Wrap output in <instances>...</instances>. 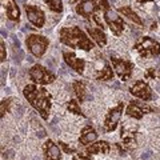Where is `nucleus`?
I'll return each mask as SVG.
<instances>
[{
	"label": "nucleus",
	"mask_w": 160,
	"mask_h": 160,
	"mask_svg": "<svg viewBox=\"0 0 160 160\" xmlns=\"http://www.w3.org/2000/svg\"><path fill=\"white\" fill-rule=\"evenodd\" d=\"M118 12L119 13H122L123 16H127L131 22H133V23H136V24H139V26H142L143 24V22H142V19H140L139 16H138V13L133 11V9L129 7V6H123V7H119L118 8Z\"/></svg>",
	"instance_id": "19"
},
{
	"label": "nucleus",
	"mask_w": 160,
	"mask_h": 160,
	"mask_svg": "<svg viewBox=\"0 0 160 160\" xmlns=\"http://www.w3.org/2000/svg\"><path fill=\"white\" fill-rule=\"evenodd\" d=\"M63 58L72 69H75L78 73H83L84 72V67H86V62L83 59H79L73 52H63Z\"/></svg>",
	"instance_id": "13"
},
{
	"label": "nucleus",
	"mask_w": 160,
	"mask_h": 160,
	"mask_svg": "<svg viewBox=\"0 0 160 160\" xmlns=\"http://www.w3.org/2000/svg\"><path fill=\"white\" fill-rule=\"evenodd\" d=\"M123 109H124V103H119L116 107H113L108 111L106 120H104V129H106V132H112L118 127V123L123 115Z\"/></svg>",
	"instance_id": "8"
},
{
	"label": "nucleus",
	"mask_w": 160,
	"mask_h": 160,
	"mask_svg": "<svg viewBox=\"0 0 160 160\" xmlns=\"http://www.w3.org/2000/svg\"><path fill=\"white\" fill-rule=\"evenodd\" d=\"M98 139V132L91 127V126H86L82 129V133H80L79 138V143L82 146H87V144L93 143L95 140Z\"/></svg>",
	"instance_id": "16"
},
{
	"label": "nucleus",
	"mask_w": 160,
	"mask_h": 160,
	"mask_svg": "<svg viewBox=\"0 0 160 160\" xmlns=\"http://www.w3.org/2000/svg\"><path fill=\"white\" fill-rule=\"evenodd\" d=\"M129 92H131L133 96L144 100V102H149V100H152V98H153L151 87H149L146 82H143V80H138V82L129 88Z\"/></svg>",
	"instance_id": "9"
},
{
	"label": "nucleus",
	"mask_w": 160,
	"mask_h": 160,
	"mask_svg": "<svg viewBox=\"0 0 160 160\" xmlns=\"http://www.w3.org/2000/svg\"><path fill=\"white\" fill-rule=\"evenodd\" d=\"M73 91L76 98L80 100V102H84L87 98V87H86V83L82 82V80H76L73 83Z\"/></svg>",
	"instance_id": "20"
},
{
	"label": "nucleus",
	"mask_w": 160,
	"mask_h": 160,
	"mask_svg": "<svg viewBox=\"0 0 160 160\" xmlns=\"http://www.w3.org/2000/svg\"><path fill=\"white\" fill-rule=\"evenodd\" d=\"M113 79V72H112V68L109 64H106L104 68L102 69V72H100L98 76H96V80H100V82H106V80H112Z\"/></svg>",
	"instance_id": "21"
},
{
	"label": "nucleus",
	"mask_w": 160,
	"mask_h": 160,
	"mask_svg": "<svg viewBox=\"0 0 160 160\" xmlns=\"http://www.w3.org/2000/svg\"><path fill=\"white\" fill-rule=\"evenodd\" d=\"M111 62L115 72L118 73V76L123 80V82H127V80L131 79L132 76V71H133V63L128 62V60H123L119 58L111 56Z\"/></svg>",
	"instance_id": "6"
},
{
	"label": "nucleus",
	"mask_w": 160,
	"mask_h": 160,
	"mask_svg": "<svg viewBox=\"0 0 160 160\" xmlns=\"http://www.w3.org/2000/svg\"><path fill=\"white\" fill-rule=\"evenodd\" d=\"M23 93L28 103L36 109L44 120L48 119L49 109L52 106V98L46 88L39 87L36 84H28L24 87Z\"/></svg>",
	"instance_id": "1"
},
{
	"label": "nucleus",
	"mask_w": 160,
	"mask_h": 160,
	"mask_svg": "<svg viewBox=\"0 0 160 160\" xmlns=\"http://www.w3.org/2000/svg\"><path fill=\"white\" fill-rule=\"evenodd\" d=\"M3 7L6 8L7 16L12 22H19L20 19V11L15 0H3Z\"/></svg>",
	"instance_id": "15"
},
{
	"label": "nucleus",
	"mask_w": 160,
	"mask_h": 160,
	"mask_svg": "<svg viewBox=\"0 0 160 160\" xmlns=\"http://www.w3.org/2000/svg\"><path fill=\"white\" fill-rule=\"evenodd\" d=\"M43 151H44L46 160H60V158H62V152H60L59 147L52 140H47V142L44 143Z\"/></svg>",
	"instance_id": "14"
},
{
	"label": "nucleus",
	"mask_w": 160,
	"mask_h": 160,
	"mask_svg": "<svg viewBox=\"0 0 160 160\" xmlns=\"http://www.w3.org/2000/svg\"><path fill=\"white\" fill-rule=\"evenodd\" d=\"M48 8L53 12H62L63 11V2L62 0H46Z\"/></svg>",
	"instance_id": "23"
},
{
	"label": "nucleus",
	"mask_w": 160,
	"mask_h": 160,
	"mask_svg": "<svg viewBox=\"0 0 160 160\" xmlns=\"http://www.w3.org/2000/svg\"><path fill=\"white\" fill-rule=\"evenodd\" d=\"M72 160H91V158L89 156H87V155H84V153H79V155H76Z\"/></svg>",
	"instance_id": "28"
},
{
	"label": "nucleus",
	"mask_w": 160,
	"mask_h": 160,
	"mask_svg": "<svg viewBox=\"0 0 160 160\" xmlns=\"http://www.w3.org/2000/svg\"><path fill=\"white\" fill-rule=\"evenodd\" d=\"M26 13L28 20L31 22L35 27L42 28L46 23V16H44V12L36 6H26Z\"/></svg>",
	"instance_id": "10"
},
{
	"label": "nucleus",
	"mask_w": 160,
	"mask_h": 160,
	"mask_svg": "<svg viewBox=\"0 0 160 160\" xmlns=\"http://www.w3.org/2000/svg\"><path fill=\"white\" fill-rule=\"evenodd\" d=\"M109 152V144L107 142H96L91 144L87 149H86V153L88 155H93V153H103V155H107Z\"/></svg>",
	"instance_id": "18"
},
{
	"label": "nucleus",
	"mask_w": 160,
	"mask_h": 160,
	"mask_svg": "<svg viewBox=\"0 0 160 160\" xmlns=\"http://www.w3.org/2000/svg\"><path fill=\"white\" fill-rule=\"evenodd\" d=\"M87 32L99 47H104L107 44V36H106V33H104V31L102 28L87 27Z\"/></svg>",
	"instance_id": "17"
},
{
	"label": "nucleus",
	"mask_w": 160,
	"mask_h": 160,
	"mask_svg": "<svg viewBox=\"0 0 160 160\" xmlns=\"http://www.w3.org/2000/svg\"><path fill=\"white\" fill-rule=\"evenodd\" d=\"M98 8H100L98 6L96 0H83V2H79L76 6V12L80 16L84 18H89L91 15H95L98 11Z\"/></svg>",
	"instance_id": "12"
},
{
	"label": "nucleus",
	"mask_w": 160,
	"mask_h": 160,
	"mask_svg": "<svg viewBox=\"0 0 160 160\" xmlns=\"http://www.w3.org/2000/svg\"><path fill=\"white\" fill-rule=\"evenodd\" d=\"M60 42L69 48H79L89 51L93 48V43L88 39L84 31L79 27H64L60 29Z\"/></svg>",
	"instance_id": "2"
},
{
	"label": "nucleus",
	"mask_w": 160,
	"mask_h": 160,
	"mask_svg": "<svg viewBox=\"0 0 160 160\" xmlns=\"http://www.w3.org/2000/svg\"><path fill=\"white\" fill-rule=\"evenodd\" d=\"M139 3H147V2H152V0H138Z\"/></svg>",
	"instance_id": "30"
},
{
	"label": "nucleus",
	"mask_w": 160,
	"mask_h": 160,
	"mask_svg": "<svg viewBox=\"0 0 160 160\" xmlns=\"http://www.w3.org/2000/svg\"><path fill=\"white\" fill-rule=\"evenodd\" d=\"M0 60L4 62L6 60V44L2 40V43H0Z\"/></svg>",
	"instance_id": "26"
},
{
	"label": "nucleus",
	"mask_w": 160,
	"mask_h": 160,
	"mask_svg": "<svg viewBox=\"0 0 160 160\" xmlns=\"http://www.w3.org/2000/svg\"><path fill=\"white\" fill-rule=\"evenodd\" d=\"M11 100L12 99H3L2 100V104H0V111H2V118L4 116V113L8 112V108H9V104H11Z\"/></svg>",
	"instance_id": "25"
},
{
	"label": "nucleus",
	"mask_w": 160,
	"mask_h": 160,
	"mask_svg": "<svg viewBox=\"0 0 160 160\" xmlns=\"http://www.w3.org/2000/svg\"><path fill=\"white\" fill-rule=\"evenodd\" d=\"M67 109L69 112H72V113H76V115H80V116H86V115L83 113V111L80 109V106H79V102L78 100H69V103L67 104Z\"/></svg>",
	"instance_id": "22"
},
{
	"label": "nucleus",
	"mask_w": 160,
	"mask_h": 160,
	"mask_svg": "<svg viewBox=\"0 0 160 160\" xmlns=\"http://www.w3.org/2000/svg\"><path fill=\"white\" fill-rule=\"evenodd\" d=\"M149 155H151V153H149V152H148V153H146V155H144V153H143V156H142V159H147V158H149Z\"/></svg>",
	"instance_id": "29"
},
{
	"label": "nucleus",
	"mask_w": 160,
	"mask_h": 160,
	"mask_svg": "<svg viewBox=\"0 0 160 160\" xmlns=\"http://www.w3.org/2000/svg\"><path fill=\"white\" fill-rule=\"evenodd\" d=\"M79 2V0H69V3H71V4H75V3H78Z\"/></svg>",
	"instance_id": "31"
},
{
	"label": "nucleus",
	"mask_w": 160,
	"mask_h": 160,
	"mask_svg": "<svg viewBox=\"0 0 160 160\" xmlns=\"http://www.w3.org/2000/svg\"><path fill=\"white\" fill-rule=\"evenodd\" d=\"M59 144H60V146L63 147V149H64V151H66L67 153H75V152H76V149H75V148H71V147H68L66 143H63V142H59Z\"/></svg>",
	"instance_id": "27"
},
{
	"label": "nucleus",
	"mask_w": 160,
	"mask_h": 160,
	"mask_svg": "<svg viewBox=\"0 0 160 160\" xmlns=\"http://www.w3.org/2000/svg\"><path fill=\"white\" fill-rule=\"evenodd\" d=\"M133 48L140 53L142 58H153L160 53V44L149 36H142L135 43Z\"/></svg>",
	"instance_id": "3"
},
{
	"label": "nucleus",
	"mask_w": 160,
	"mask_h": 160,
	"mask_svg": "<svg viewBox=\"0 0 160 160\" xmlns=\"http://www.w3.org/2000/svg\"><path fill=\"white\" fill-rule=\"evenodd\" d=\"M149 112H152L151 107H148L147 104L139 103V102H136V100H132L127 107V115L128 116H131L133 119H138V120L142 119L144 113H149Z\"/></svg>",
	"instance_id": "11"
},
{
	"label": "nucleus",
	"mask_w": 160,
	"mask_h": 160,
	"mask_svg": "<svg viewBox=\"0 0 160 160\" xmlns=\"http://www.w3.org/2000/svg\"><path fill=\"white\" fill-rule=\"evenodd\" d=\"M29 78L33 83H36L38 86H46V84H51L56 76L49 72L46 67L40 66V64H35V66L29 69Z\"/></svg>",
	"instance_id": "5"
},
{
	"label": "nucleus",
	"mask_w": 160,
	"mask_h": 160,
	"mask_svg": "<svg viewBox=\"0 0 160 160\" xmlns=\"http://www.w3.org/2000/svg\"><path fill=\"white\" fill-rule=\"evenodd\" d=\"M146 78L148 79H160V66L156 68H148L146 72Z\"/></svg>",
	"instance_id": "24"
},
{
	"label": "nucleus",
	"mask_w": 160,
	"mask_h": 160,
	"mask_svg": "<svg viewBox=\"0 0 160 160\" xmlns=\"http://www.w3.org/2000/svg\"><path fill=\"white\" fill-rule=\"evenodd\" d=\"M48 39L42 36V35H28L27 39H26V44L29 49V52H31L33 56L36 58H42L44 52H46V49L48 47Z\"/></svg>",
	"instance_id": "4"
},
{
	"label": "nucleus",
	"mask_w": 160,
	"mask_h": 160,
	"mask_svg": "<svg viewBox=\"0 0 160 160\" xmlns=\"http://www.w3.org/2000/svg\"><path fill=\"white\" fill-rule=\"evenodd\" d=\"M104 20H106V23L108 24V27L111 28V31L115 36H120V33L123 32L124 27H126L122 16H119L111 8H108L104 11Z\"/></svg>",
	"instance_id": "7"
}]
</instances>
